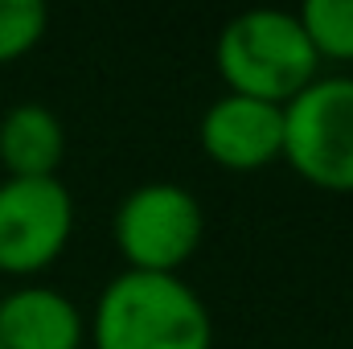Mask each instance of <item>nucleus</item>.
Returning a JSON list of instances; mask_svg holds the SVG:
<instances>
[{
    "mask_svg": "<svg viewBox=\"0 0 353 349\" xmlns=\"http://www.w3.org/2000/svg\"><path fill=\"white\" fill-rule=\"evenodd\" d=\"M94 349H210L214 321L181 275L119 271L94 300Z\"/></svg>",
    "mask_w": 353,
    "mask_h": 349,
    "instance_id": "nucleus-1",
    "label": "nucleus"
},
{
    "mask_svg": "<svg viewBox=\"0 0 353 349\" xmlns=\"http://www.w3.org/2000/svg\"><path fill=\"white\" fill-rule=\"evenodd\" d=\"M214 62L230 94L283 107L321 70L316 50L308 46L296 12L288 8H247L230 17L218 33Z\"/></svg>",
    "mask_w": 353,
    "mask_h": 349,
    "instance_id": "nucleus-2",
    "label": "nucleus"
},
{
    "mask_svg": "<svg viewBox=\"0 0 353 349\" xmlns=\"http://www.w3.org/2000/svg\"><path fill=\"white\" fill-rule=\"evenodd\" d=\"M279 157L316 189L353 193V74H316L283 103Z\"/></svg>",
    "mask_w": 353,
    "mask_h": 349,
    "instance_id": "nucleus-3",
    "label": "nucleus"
},
{
    "mask_svg": "<svg viewBox=\"0 0 353 349\" xmlns=\"http://www.w3.org/2000/svg\"><path fill=\"white\" fill-rule=\"evenodd\" d=\"M205 235V210L201 201L176 185V181H148L136 185L111 222V239L128 271H152V275H176L181 263L201 247Z\"/></svg>",
    "mask_w": 353,
    "mask_h": 349,
    "instance_id": "nucleus-4",
    "label": "nucleus"
},
{
    "mask_svg": "<svg viewBox=\"0 0 353 349\" xmlns=\"http://www.w3.org/2000/svg\"><path fill=\"white\" fill-rule=\"evenodd\" d=\"M74 230V197L58 177L0 181V271L37 275L58 259Z\"/></svg>",
    "mask_w": 353,
    "mask_h": 349,
    "instance_id": "nucleus-5",
    "label": "nucleus"
},
{
    "mask_svg": "<svg viewBox=\"0 0 353 349\" xmlns=\"http://www.w3.org/2000/svg\"><path fill=\"white\" fill-rule=\"evenodd\" d=\"M197 140L218 169L259 173L283 152V107L226 90L205 107Z\"/></svg>",
    "mask_w": 353,
    "mask_h": 349,
    "instance_id": "nucleus-6",
    "label": "nucleus"
},
{
    "mask_svg": "<svg viewBox=\"0 0 353 349\" xmlns=\"http://www.w3.org/2000/svg\"><path fill=\"white\" fill-rule=\"evenodd\" d=\"M87 321L58 288H17L0 296V349H79Z\"/></svg>",
    "mask_w": 353,
    "mask_h": 349,
    "instance_id": "nucleus-7",
    "label": "nucleus"
},
{
    "mask_svg": "<svg viewBox=\"0 0 353 349\" xmlns=\"http://www.w3.org/2000/svg\"><path fill=\"white\" fill-rule=\"evenodd\" d=\"M66 128L46 103H17L0 115V165L8 177H58Z\"/></svg>",
    "mask_w": 353,
    "mask_h": 349,
    "instance_id": "nucleus-8",
    "label": "nucleus"
},
{
    "mask_svg": "<svg viewBox=\"0 0 353 349\" xmlns=\"http://www.w3.org/2000/svg\"><path fill=\"white\" fill-rule=\"evenodd\" d=\"M296 21L316 58L353 62V0H304Z\"/></svg>",
    "mask_w": 353,
    "mask_h": 349,
    "instance_id": "nucleus-9",
    "label": "nucleus"
},
{
    "mask_svg": "<svg viewBox=\"0 0 353 349\" xmlns=\"http://www.w3.org/2000/svg\"><path fill=\"white\" fill-rule=\"evenodd\" d=\"M50 12L41 0H0V66L25 58L46 37Z\"/></svg>",
    "mask_w": 353,
    "mask_h": 349,
    "instance_id": "nucleus-10",
    "label": "nucleus"
}]
</instances>
